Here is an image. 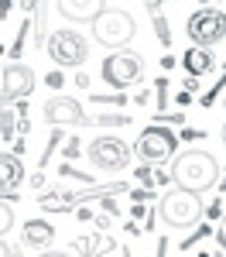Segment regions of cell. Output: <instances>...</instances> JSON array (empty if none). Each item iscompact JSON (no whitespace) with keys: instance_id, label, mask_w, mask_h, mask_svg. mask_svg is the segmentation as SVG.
I'll return each mask as SVG.
<instances>
[{"instance_id":"obj_43","label":"cell","mask_w":226,"mask_h":257,"mask_svg":"<svg viewBox=\"0 0 226 257\" xmlns=\"http://www.w3.org/2000/svg\"><path fill=\"white\" fill-rule=\"evenodd\" d=\"M223 144H226V123H223Z\"/></svg>"},{"instance_id":"obj_36","label":"cell","mask_w":226,"mask_h":257,"mask_svg":"<svg viewBox=\"0 0 226 257\" xmlns=\"http://www.w3.org/2000/svg\"><path fill=\"white\" fill-rule=\"evenodd\" d=\"M164 0H144V7H147V11H151V14H158V7H161Z\"/></svg>"},{"instance_id":"obj_38","label":"cell","mask_w":226,"mask_h":257,"mask_svg":"<svg viewBox=\"0 0 226 257\" xmlns=\"http://www.w3.org/2000/svg\"><path fill=\"white\" fill-rule=\"evenodd\" d=\"M158 257H168V240H164V237L158 240Z\"/></svg>"},{"instance_id":"obj_35","label":"cell","mask_w":226,"mask_h":257,"mask_svg":"<svg viewBox=\"0 0 226 257\" xmlns=\"http://www.w3.org/2000/svg\"><path fill=\"white\" fill-rule=\"evenodd\" d=\"M168 123H171V127H185V113H171Z\"/></svg>"},{"instance_id":"obj_26","label":"cell","mask_w":226,"mask_h":257,"mask_svg":"<svg viewBox=\"0 0 226 257\" xmlns=\"http://www.w3.org/2000/svg\"><path fill=\"white\" fill-rule=\"evenodd\" d=\"M45 82H48V89H55V93H59L62 86H65V76H62L59 69H52V72L45 76Z\"/></svg>"},{"instance_id":"obj_22","label":"cell","mask_w":226,"mask_h":257,"mask_svg":"<svg viewBox=\"0 0 226 257\" xmlns=\"http://www.w3.org/2000/svg\"><path fill=\"white\" fill-rule=\"evenodd\" d=\"M154 35H158V41H161L164 48L171 45V28H168V21H164L161 14H154Z\"/></svg>"},{"instance_id":"obj_8","label":"cell","mask_w":226,"mask_h":257,"mask_svg":"<svg viewBox=\"0 0 226 257\" xmlns=\"http://www.w3.org/2000/svg\"><path fill=\"white\" fill-rule=\"evenodd\" d=\"M103 79L113 89H127L137 79H144V59L137 52H113L103 62Z\"/></svg>"},{"instance_id":"obj_20","label":"cell","mask_w":226,"mask_h":257,"mask_svg":"<svg viewBox=\"0 0 226 257\" xmlns=\"http://www.w3.org/2000/svg\"><path fill=\"white\" fill-rule=\"evenodd\" d=\"M154 93H158V117H164V110H168V79L164 76L154 79Z\"/></svg>"},{"instance_id":"obj_19","label":"cell","mask_w":226,"mask_h":257,"mask_svg":"<svg viewBox=\"0 0 226 257\" xmlns=\"http://www.w3.org/2000/svg\"><path fill=\"white\" fill-rule=\"evenodd\" d=\"M28 31H31V18L21 21V31H18V41L11 45V59L21 62V52H24V41H28Z\"/></svg>"},{"instance_id":"obj_27","label":"cell","mask_w":226,"mask_h":257,"mask_svg":"<svg viewBox=\"0 0 226 257\" xmlns=\"http://www.w3.org/2000/svg\"><path fill=\"white\" fill-rule=\"evenodd\" d=\"M205 216H209V219H219V216H223V199H216V202L205 209Z\"/></svg>"},{"instance_id":"obj_41","label":"cell","mask_w":226,"mask_h":257,"mask_svg":"<svg viewBox=\"0 0 226 257\" xmlns=\"http://www.w3.org/2000/svg\"><path fill=\"white\" fill-rule=\"evenodd\" d=\"M0 257H14V250H11V247H7L4 240H0Z\"/></svg>"},{"instance_id":"obj_30","label":"cell","mask_w":226,"mask_h":257,"mask_svg":"<svg viewBox=\"0 0 226 257\" xmlns=\"http://www.w3.org/2000/svg\"><path fill=\"white\" fill-rule=\"evenodd\" d=\"M182 89H185V93H199V79H195V76H188Z\"/></svg>"},{"instance_id":"obj_4","label":"cell","mask_w":226,"mask_h":257,"mask_svg":"<svg viewBox=\"0 0 226 257\" xmlns=\"http://www.w3.org/2000/svg\"><path fill=\"white\" fill-rule=\"evenodd\" d=\"M134 151L141 155L144 165H161V161L175 158V151H178V138L171 134V127H164V123H151V127H144L137 144H134Z\"/></svg>"},{"instance_id":"obj_1","label":"cell","mask_w":226,"mask_h":257,"mask_svg":"<svg viewBox=\"0 0 226 257\" xmlns=\"http://www.w3.org/2000/svg\"><path fill=\"white\" fill-rule=\"evenodd\" d=\"M168 175H171V182L178 189H188V192L202 196L205 189H212L216 178H219V161L209 151H182V155H175Z\"/></svg>"},{"instance_id":"obj_11","label":"cell","mask_w":226,"mask_h":257,"mask_svg":"<svg viewBox=\"0 0 226 257\" xmlns=\"http://www.w3.org/2000/svg\"><path fill=\"white\" fill-rule=\"evenodd\" d=\"M24 182V161L14 151H0V196H7L14 202V192Z\"/></svg>"},{"instance_id":"obj_32","label":"cell","mask_w":226,"mask_h":257,"mask_svg":"<svg viewBox=\"0 0 226 257\" xmlns=\"http://www.w3.org/2000/svg\"><path fill=\"white\" fill-rule=\"evenodd\" d=\"M175 103H178V106H188V103H192V93H175Z\"/></svg>"},{"instance_id":"obj_12","label":"cell","mask_w":226,"mask_h":257,"mask_svg":"<svg viewBox=\"0 0 226 257\" xmlns=\"http://www.w3.org/2000/svg\"><path fill=\"white\" fill-rule=\"evenodd\" d=\"M55 4H59V14H65L69 21H82V24H86V21L93 24V21L106 11L103 0H55Z\"/></svg>"},{"instance_id":"obj_3","label":"cell","mask_w":226,"mask_h":257,"mask_svg":"<svg viewBox=\"0 0 226 257\" xmlns=\"http://www.w3.org/2000/svg\"><path fill=\"white\" fill-rule=\"evenodd\" d=\"M137 35V24L134 18L127 14V11H103L100 18L93 21V38L106 45V48H123V45H130Z\"/></svg>"},{"instance_id":"obj_25","label":"cell","mask_w":226,"mask_h":257,"mask_svg":"<svg viewBox=\"0 0 226 257\" xmlns=\"http://www.w3.org/2000/svg\"><path fill=\"white\" fill-rule=\"evenodd\" d=\"M202 237H209V226H195V233L182 240V250H192V247H195V243H199Z\"/></svg>"},{"instance_id":"obj_9","label":"cell","mask_w":226,"mask_h":257,"mask_svg":"<svg viewBox=\"0 0 226 257\" xmlns=\"http://www.w3.org/2000/svg\"><path fill=\"white\" fill-rule=\"evenodd\" d=\"M0 106H11V103H18L24 99L31 89H35V72H31V65H24V62H11L7 69H4V79H0Z\"/></svg>"},{"instance_id":"obj_14","label":"cell","mask_w":226,"mask_h":257,"mask_svg":"<svg viewBox=\"0 0 226 257\" xmlns=\"http://www.w3.org/2000/svg\"><path fill=\"white\" fill-rule=\"evenodd\" d=\"M182 65L188 76H195V79H202L205 72H212V65H216V59H212V52L209 48H199V45H192L188 52L182 55Z\"/></svg>"},{"instance_id":"obj_44","label":"cell","mask_w":226,"mask_h":257,"mask_svg":"<svg viewBox=\"0 0 226 257\" xmlns=\"http://www.w3.org/2000/svg\"><path fill=\"white\" fill-rule=\"evenodd\" d=\"M199 4H202V7H205V4H209V0H199Z\"/></svg>"},{"instance_id":"obj_40","label":"cell","mask_w":226,"mask_h":257,"mask_svg":"<svg viewBox=\"0 0 226 257\" xmlns=\"http://www.w3.org/2000/svg\"><path fill=\"white\" fill-rule=\"evenodd\" d=\"M38 257H69V254H65V250H41Z\"/></svg>"},{"instance_id":"obj_24","label":"cell","mask_w":226,"mask_h":257,"mask_svg":"<svg viewBox=\"0 0 226 257\" xmlns=\"http://www.w3.org/2000/svg\"><path fill=\"white\" fill-rule=\"evenodd\" d=\"M223 89H226V72H223V79H219V82H216V86H212V89L202 96V106H212V103L219 99V93H223Z\"/></svg>"},{"instance_id":"obj_46","label":"cell","mask_w":226,"mask_h":257,"mask_svg":"<svg viewBox=\"0 0 226 257\" xmlns=\"http://www.w3.org/2000/svg\"><path fill=\"white\" fill-rule=\"evenodd\" d=\"M219 4H226V0H219Z\"/></svg>"},{"instance_id":"obj_16","label":"cell","mask_w":226,"mask_h":257,"mask_svg":"<svg viewBox=\"0 0 226 257\" xmlns=\"http://www.w3.org/2000/svg\"><path fill=\"white\" fill-rule=\"evenodd\" d=\"M18 134V110L14 106H0V138L11 141Z\"/></svg>"},{"instance_id":"obj_7","label":"cell","mask_w":226,"mask_h":257,"mask_svg":"<svg viewBox=\"0 0 226 257\" xmlns=\"http://www.w3.org/2000/svg\"><path fill=\"white\" fill-rule=\"evenodd\" d=\"M86 155H89V161H93L100 172H120V168H127V165H130L134 148H130L123 138L103 134V138H96L89 148H86Z\"/></svg>"},{"instance_id":"obj_29","label":"cell","mask_w":226,"mask_h":257,"mask_svg":"<svg viewBox=\"0 0 226 257\" xmlns=\"http://www.w3.org/2000/svg\"><path fill=\"white\" fill-rule=\"evenodd\" d=\"M216 243H219V250L226 254V219H223V226L216 230Z\"/></svg>"},{"instance_id":"obj_39","label":"cell","mask_w":226,"mask_h":257,"mask_svg":"<svg viewBox=\"0 0 226 257\" xmlns=\"http://www.w3.org/2000/svg\"><path fill=\"white\" fill-rule=\"evenodd\" d=\"M147 99H151V96H147V93H144V89H141V93H134V103H137V106H144V103H147Z\"/></svg>"},{"instance_id":"obj_28","label":"cell","mask_w":226,"mask_h":257,"mask_svg":"<svg viewBox=\"0 0 226 257\" xmlns=\"http://www.w3.org/2000/svg\"><path fill=\"white\" fill-rule=\"evenodd\" d=\"M202 131H192V127H182V141H202Z\"/></svg>"},{"instance_id":"obj_17","label":"cell","mask_w":226,"mask_h":257,"mask_svg":"<svg viewBox=\"0 0 226 257\" xmlns=\"http://www.w3.org/2000/svg\"><path fill=\"white\" fill-rule=\"evenodd\" d=\"M14 226V206H11V199L0 196V240L7 237V230Z\"/></svg>"},{"instance_id":"obj_15","label":"cell","mask_w":226,"mask_h":257,"mask_svg":"<svg viewBox=\"0 0 226 257\" xmlns=\"http://www.w3.org/2000/svg\"><path fill=\"white\" fill-rule=\"evenodd\" d=\"M52 240H55V230H52V223H45V219H28V223H24V247L45 250Z\"/></svg>"},{"instance_id":"obj_13","label":"cell","mask_w":226,"mask_h":257,"mask_svg":"<svg viewBox=\"0 0 226 257\" xmlns=\"http://www.w3.org/2000/svg\"><path fill=\"white\" fill-rule=\"evenodd\" d=\"M79 192H69V189H52V192H45L38 199V206L45 213H72V209H79Z\"/></svg>"},{"instance_id":"obj_23","label":"cell","mask_w":226,"mask_h":257,"mask_svg":"<svg viewBox=\"0 0 226 257\" xmlns=\"http://www.w3.org/2000/svg\"><path fill=\"white\" fill-rule=\"evenodd\" d=\"M82 151H86V148H82V141H79V138H69V141H65V148H62V155H65L69 161H72V158H79Z\"/></svg>"},{"instance_id":"obj_31","label":"cell","mask_w":226,"mask_h":257,"mask_svg":"<svg viewBox=\"0 0 226 257\" xmlns=\"http://www.w3.org/2000/svg\"><path fill=\"white\" fill-rule=\"evenodd\" d=\"M130 216H134V219H144V216H147V213H144V202H134V206H130Z\"/></svg>"},{"instance_id":"obj_18","label":"cell","mask_w":226,"mask_h":257,"mask_svg":"<svg viewBox=\"0 0 226 257\" xmlns=\"http://www.w3.org/2000/svg\"><path fill=\"white\" fill-rule=\"evenodd\" d=\"M89 123H100V127H127L130 117L127 113H100V117H89Z\"/></svg>"},{"instance_id":"obj_37","label":"cell","mask_w":226,"mask_h":257,"mask_svg":"<svg viewBox=\"0 0 226 257\" xmlns=\"http://www.w3.org/2000/svg\"><path fill=\"white\" fill-rule=\"evenodd\" d=\"M31 185L41 189V185H45V172H35V175H31Z\"/></svg>"},{"instance_id":"obj_33","label":"cell","mask_w":226,"mask_h":257,"mask_svg":"<svg viewBox=\"0 0 226 257\" xmlns=\"http://www.w3.org/2000/svg\"><path fill=\"white\" fill-rule=\"evenodd\" d=\"M103 209H106V213H113V216H117V202H113V196H103Z\"/></svg>"},{"instance_id":"obj_42","label":"cell","mask_w":226,"mask_h":257,"mask_svg":"<svg viewBox=\"0 0 226 257\" xmlns=\"http://www.w3.org/2000/svg\"><path fill=\"white\" fill-rule=\"evenodd\" d=\"M195 257H212V254H205V250H202V254H195Z\"/></svg>"},{"instance_id":"obj_2","label":"cell","mask_w":226,"mask_h":257,"mask_svg":"<svg viewBox=\"0 0 226 257\" xmlns=\"http://www.w3.org/2000/svg\"><path fill=\"white\" fill-rule=\"evenodd\" d=\"M158 216H161L168 226H175V230L195 226L199 216H202V196L175 185V189H168V192L158 199Z\"/></svg>"},{"instance_id":"obj_45","label":"cell","mask_w":226,"mask_h":257,"mask_svg":"<svg viewBox=\"0 0 226 257\" xmlns=\"http://www.w3.org/2000/svg\"><path fill=\"white\" fill-rule=\"evenodd\" d=\"M223 213H226V202H223Z\"/></svg>"},{"instance_id":"obj_5","label":"cell","mask_w":226,"mask_h":257,"mask_svg":"<svg viewBox=\"0 0 226 257\" xmlns=\"http://www.w3.org/2000/svg\"><path fill=\"white\" fill-rule=\"evenodd\" d=\"M185 31H188V38L192 45H199V48H212V45H219L226 38V14L219 7H199L188 24H185Z\"/></svg>"},{"instance_id":"obj_21","label":"cell","mask_w":226,"mask_h":257,"mask_svg":"<svg viewBox=\"0 0 226 257\" xmlns=\"http://www.w3.org/2000/svg\"><path fill=\"white\" fill-rule=\"evenodd\" d=\"M134 175H137V182H141V189H154V185H158V172H154L151 165H141Z\"/></svg>"},{"instance_id":"obj_10","label":"cell","mask_w":226,"mask_h":257,"mask_svg":"<svg viewBox=\"0 0 226 257\" xmlns=\"http://www.w3.org/2000/svg\"><path fill=\"white\" fill-rule=\"evenodd\" d=\"M41 113H45V120H48L52 127H82V123H89L86 110H82V103H79V99H72V96L45 99Z\"/></svg>"},{"instance_id":"obj_34","label":"cell","mask_w":226,"mask_h":257,"mask_svg":"<svg viewBox=\"0 0 226 257\" xmlns=\"http://www.w3.org/2000/svg\"><path fill=\"white\" fill-rule=\"evenodd\" d=\"M76 86H79V89H89V76H86V72H76Z\"/></svg>"},{"instance_id":"obj_6","label":"cell","mask_w":226,"mask_h":257,"mask_svg":"<svg viewBox=\"0 0 226 257\" xmlns=\"http://www.w3.org/2000/svg\"><path fill=\"white\" fill-rule=\"evenodd\" d=\"M48 55L55 65H69V69H79L82 62L89 59V45L79 31L72 28H59L48 35Z\"/></svg>"}]
</instances>
